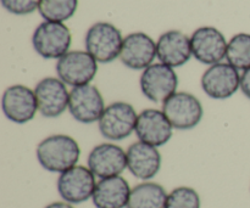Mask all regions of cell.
Here are the masks:
<instances>
[{"mask_svg":"<svg viewBox=\"0 0 250 208\" xmlns=\"http://www.w3.org/2000/svg\"><path fill=\"white\" fill-rule=\"evenodd\" d=\"M81 149L77 141L70 135L56 134L42 140L37 146V158L44 170L63 173L77 165Z\"/></svg>","mask_w":250,"mask_h":208,"instance_id":"cell-1","label":"cell"},{"mask_svg":"<svg viewBox=\"0 0 250 208\" xmlns=\"http://www.w3.org/2000/svg\"><path fill=\"white\" fill-rule=\"evenodd\" d=\"M85 49L97 62L109 63L121 54V31L109 22H97L85 34Z\"/></svg>","mask_w":250,"mask_h":208,"instance_id":"cell-2","label":"cell"},{"mask_svg":"<svg viewBox=\"0 0 250 208\" xmlns=\"http://www.w3.org/2000/svg\"><path fill=\"white\" fill-rule=\"evenodd\" d=\"M138 119L136 110L131 104L116 101L105 107L98 126L99 132L105 139L112 141L124 140L136 132Z\"/></svg>","mask_w":250,"mask_h":208,"instance_id":"cell-3","label":"cell"},{"mask_svg":"<svg viewBox=\"0 0 250 208\" xmlns=\"http://www.w3.org/2000/svg\"><path fill=\"white\" fill-rule=\"evenodd\" d=\"M72 36L62 22L44 21L32 36L34 50L43 58H60L68 53Z\"/></svg>","mask_w":250,"mask_h":208,"instance_id":"cell-4","label":"cell"},{"mask_svg":"<svg viewBox=\"0 0 250 208\" xmlns=\"http://www.w3.org/2000/svg\"><path fill=\"white\" fill-rule=\"evenodd\" d=\"M173 129L189 131L202 122L204 110L202 102L194 95L177 92L163 102V110Z\"/></svg>","mask_w":250,"mask_h":208,"instance_id":"cell-5","label":"cell"},{"mask_svg":"<svg viewBox=\"0 0 250 208\" xmlns=\"http://www.w3.org/2000/svg\"><path fill=\"white\" fill-rule=\"evenodd\" d=\"M139 84L146 99L153 102H165L177 93L178 76L165 63H153L143 71Z\"/></svg>","mask_w":250,"mask_h":208,"instance_id":"cell-6","label":"cell"},{"mask_svg":"<svg viewBox=\"0 0 250 208\" xmlns=\"http://www.w3.org/2000/svg\"><path fill=\"white\" fill-rule=\"evenodd\" d=\"M97 72V60L88 51H68L56 63L59 78L73 88L89 84Z\"/></svg>","mask_w":250,"mask_h":208,"instance_id":"cell-7","label":"cell"},{"mask_svg":"<svg viewBox=\"0 0 250 208\" xmlns=\"http://www.w3.org/2000/svg\"><path fill=\"white\" fill-rule=\"evenodd\" d=\"M95 187V175L83 166H75L61 173L58 179V191L61 199L68 204H82L93 197Z\"/></svg>","mask_w":250,"mask_h":208,"instance_id":"cell-8","label":"cell"},{"mask_svg":"<svg viewBox=\"0 0 250 208\" xmlns=\"http://www.w3.org/2000/svg\"><path fill=\"white\" fill-rule=\"evenodd\" d=\"M202 88L211 99H229L241 88V75L238 70L229 62L215 63L203 75Z\"/></svg>","mask_w":250,"mask_h":208,"instance_id":"cell-9","label":"cell"},{"mask_svg":"<svg viewBox=\"0 0 250 208\" xmlns=\"http://www.w3.org/2000/svg\"><path fill=\"white\" fill-rule=\"evenodd\" d=\"M104 110V97L97 87L85 84L71 89L68 111L80 123L92 124L99 122Z\"/></svg>","mask_w":250,"mask_h":208,"instance_id":"cell-10","label":"cell"},{"mask_svg":"<svg viewBox=\"0 0 250 208\" xmlns=\"http://www.w3.org/2000/svg\"><path fill=\"white\" fill-rule=\"evenodd\" d=\"M38 111L45 118H56L68 109L70 92L60 78L46 77L34 88Z\"/></svg>","mask_w":250,"mask_h":208,"instance_id":"cell-11","label":"cell"},{"mask_svg":"<svg viewBox=\"0 0 250 208\" xmlns=\"http://www.w3.org/2000/svg\"><path fill=\"white\" fill-rule=\"evenodd\" d=\"M2 112L7 119L17 124L32 121L38 111L34 90L26 85L16 84L7 88L1 99Z\"/></svg>","mask_w":250,"mask_h":208,"instance_id":"cell-12","label":"cell"},{"mask_svg":"<svg viewBox=\"0 0 250 208\" xmlns=\"http://www.w3.org/2000/svg\"><path fill=\"white\" fill-rule=\"evenodd\" d=\"M227 41L215 27H200L190 37L192 53L195 60L204 65H215L226 57Z\"/></svg>","mask_w":250,"mask_h":208,"instance_id":"cell-13","label":"cell"},{"mask_svg":"<svg viewBox=\"0 0 250 208\" xmlns=\"http://www.w3.org/2000/svg\"><path fill=\"white\" fill-rule=\"evenodd\" d=\"M88 168L100 179L117 177L127 168V153L115 144H100L89 152Z\"/></svg>","mask_w":250,"mask_h":208,"instance_id":"cell-14","label":"cell"},{"mask_svg":"<svg viewBox=\"0 0 250 208\" xmlns=\"http://www.w3.org/2000/svg\"><path fill=\"white\" fill-rule=\"evenodd\" d=\"M134 133L138 136L139 141L160 148L172 138L173 127L163 111L146 109L138 114Z\"/></svg>","mask_w":250,"mask_h":208,"instance_id":"cell-15","label":"cell"},{"mask_svg":"<svg viewBox=\"0 0 250 208\" xmlns=\"http://www.w3.org/2000/svg\"><path fill=\"white\" fill-rule=\"evenodd\" d=\"M155 57L156 44L148 34L134 32L124 38L120 58L126 67L144 71L153 65Z\"/></svg>","mask_w":250,"mask_h":208,"instance_id":"cell-16","label":"cell"},{"mask_svg":"<svg viewBox=\"0 0 250 208\" xmlns=\"http://www.w3.org/2000/svg\"><path fill=\"white\" fill-rule=\"evenodd\" d=\"M192 53L190 38L181 31H167L156 43V57L170 67H181L189 61Z\"/></svg>","mask_w":250,"mask_h":208,"instance_id":"cell-17","label":"cell"},{"mask_svg":"<svg viewBox=\"0 0 250 208\" xmlns=\"http://www.w3.org/2000/svg\"><path fill=\"white\" fill-rule=\"evenodd\" d=\"M126 153L127 168L138 179L149 180L160 170L161 155L155 146L137 141L127 149Z\"/></svg>","mask_w":250,"mask_h":208,"instance_id":"cell-18","label":"cell"},{"mask_svg":"<svg viewBox=\"0 0 250 208\" xmlns=\"http://www.w3.org/2000/svg\"><path fill=\"white\" fill-rule=\"evenodd\" d=\"M131 189L121 175L105 178L97 183L93 204L97 208H125L128 205Z\"/></svg>","mask_w":250,"mask_h":208,"instance_id":"cell-19","label":"cell"},{"mask_svg":"<svg viewBox=\"0 0 250 208\" xmlns=\"http://www.w3.org/2000/svg\"><path fill=\"white\" fill-rule=\"evenodd\" d=\"M167 196L160 184L142 183L131 190L127 208H165Z\"/></svg>","mask_w":250,"mask_h":208,"instance_id":"cell-20","label":"cell"},{"mask_svg":"<svg viewBox=\"0 0 250 208\" xmlns=\"http://www.w3.org/2000/svg\"><path fill=\"white\" fill-rule=\"evenodd\" d=\"M227 62L238 71L250 68V34L238 33L227 44Z\"/></svg>","mask_w":250,"mask_h":208,"instance_id":"cell-21","label":"cell"},{"mask_svg":"<svg viewBox=\"0 0 250 208\" xmlns=\"http://www.w3.org/2000/svg\"><path fill=\"white\" fill-rule=\"evenodd\" d=\"M78 0H41L39 14L45 21L63 22L75 15Z\"/></svg>","mask_w":250,"mask_h":208,"instance_id":"cell-22","label":"cell"},{"mask_svg":"<svg viewBox=\"0 0 250 208\" xmlns=\"http://www.w3.org/2000/svg\"><path fill=\"white\" fill-rule=\"evenodd\" d=\"M165 208H200V197L192 188L180 187L168 194Z\"/></svg>","mask_w":250,"mask_h":208,"instance_id":"cell-23","label":"cell"},{"mask_svg":"<svg viewBox=\"0 0 250 208\" xmlns=\"http://www.w3.org/2000/svg\"><path fill=\"white\" fill-rule=\"evenodd\" d=\"M5 10L14 15H28L38 9L41 0H0Z\"/></svg>","mask_w":250,"mask_h":208,"instance_id":"cell-24","label":"cell"},{"mask_svg":"<svg viewBox=\"0 0 250 208\" xmlns=\"http://www.w3.org/2000/svg\"><path fill=\"white\" fill-rule=\"evenodd\" d=\"M239 89L248 99H250V68L243 71V73L241 75V88Z\"/></svg>","mask_w":250,"mask_h":208,"instance_id":"cell-25","label":"cell"},{"mask_svg":"<svg viewBox=\"0 0 250 208\" xmlns=\"http://www.w3.org/2000/svg\"><path fill=\"white\" fill-rule=\"evenodd\" d=\"M45 208H73L68 202H54V204H50L49 206Z\"/></svg>","mask_w":250,"mask_h":208,"instance_id":"cell-26","label":"cell"}]
</instances>
